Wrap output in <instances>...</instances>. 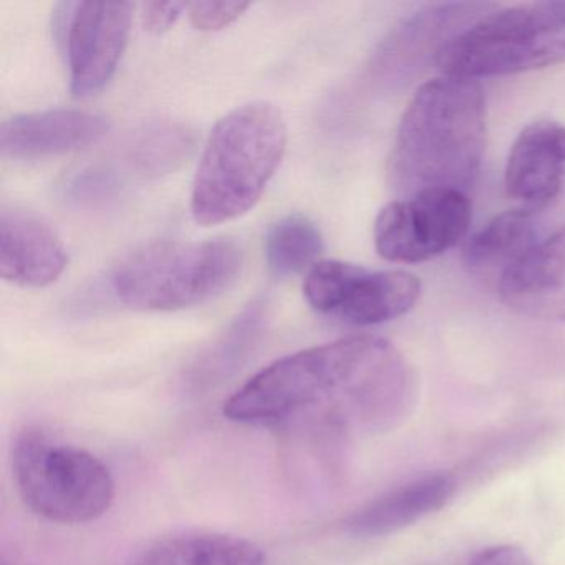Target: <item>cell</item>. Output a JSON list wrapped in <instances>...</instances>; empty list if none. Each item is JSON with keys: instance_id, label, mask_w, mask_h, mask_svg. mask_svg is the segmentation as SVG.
<instances>
[{"instance_id": "6da1fadb", "label": "cell", "mask_w": 565, "mask_h": 565, "mask_svg": "<svg viewBox=\"0 0 565 565\" xmlns=\"http://www.w3.org/2000/svg\"><path fill=\"white\" fill-rule=\"evenodd\" d=\"M416 396V373L405 355L388 340L356 335L270 363L224 403L223 412L231 422L343 445L396 428L415 408Z\"/></svg>"}, {"instance_id": "7a4b0ae2", "label": "cell", "mask_w": 565, "mask_h": 565, "mask_svg": "<svg viewBox=\"0 0 565 565\" xmlns=\"http://www.w3.org/2000/svg\"><path fill=\"white\" fill-rule=\"evenodd\" d=\"M486 95L468 78L426 82L413 95L396 130L390 183L406 196L425 190L465 191L481 170Z\"/></svg>"}, {"instance_id": "3957f363", "label": "cell", "mask_w": 565, "mask_h": 565, "mask_svg": "<svg viewBox=\"0 0 565 565\" xmlns=\"http://www.w3.org/2000/svg\"><path fill=\"white\" fill-rule=\"evenodd\" d=\"M287 148L282 111L250 102L224 115L207 138L191 191L196 223L216 226L243 216L273 180Z\"/></svg>"}, {"instance_id": "277c9868", "label": "cell", "mask_w": 565, "mask_h": 565, "mask_svg": "<svg viewBox=\"0 0 565 565\" xmlns=\"http://www.w3.org/2000/svg\"><path fill=\"white\" fill-rule=\"evenodd\" d=\"M436 64L468 81L565 64V0L495 6L456 35Z\"/></svg>"}, {"instance_id": "5b68a950", "label": "cell", "mask_w": 565, "mask_h": 565, "mask_svg": "<svg viewBox=\"0 0 565 565\" xmlns=\"http://www.w3.org/2000/svg\"><path fill=\"white\" fill-rule=\"evenodd\" d=\"M243 264V247L233 239L161 241L125 257L111 286L131 309L171 312L223 292Z\"/></svg>"}, {"instance_id": "8992f818", "label": "cell", "mask_w": 565, "mask_h": 565, "mask_svg": "<svg viewBox=\"0 0 565 565\" xmlns=\"http://www.w3.org/2000/svg\"><path fill=\"white\" fill-rule=\"evenodd\" d=\"M12 469L25 504L47 521L87 524L115 501V479L102 459L41 429L19 436Z\"/></svg>"}, {"instance_id": "52a82bcc", "label": "cell", "mask_w": 565, "mask_h": 565, "mask_svg": "<svg viewBox=\"0 0 565 565\" xmlns=\"http://www.w3.org/2000/svg\"><path fill=\"white\" fill-rule=\"evenodd\" d=\"M422 282L406 270H370L343 260H320L307 273L303 296L322 316L352 326L390 322L418 302Z\"/></svg>"}, {"instance_id": "ba28073f", "label": "cell", "mask_w": 565, "mask_h": 565, "mask_svg": "<svg viewBox=\"0 0 565 565\" xmlns=\"http://www.w3.org/2000/svg\"><path fill=\"white\" fill-rule=\"evenodd\" d=\"M471 226V203L465 191L425 190L393 201L380 211L373 227L376 253L390 263L435 259L465 239Z\"/></svg>"}, {"instance_id": "9c48e42d", "label": "cell", "mask_w": 565, "mask_h": 565, "mask_svg": "<svg viewBox=\"0 0 565 565\" xmlns=\"http://www.w3.org/2000/svg\"><path fill=\"white\" fill-rule=\"evenodd\" d=\"M494 8L482 2H451L422 9L396 25L380 44L369 65V81L379 88L408 82L429 61L438 62L456 35Z\"/></svg>"}, {"instance_id": "30bf717a", "label": "cell", "mask_w": 565, "mask_h": 565, "mask_svg": "<svg viewBox=\"0 0 565 565\" xmlns=\"http://www.w3.org/2000/svg\"><path fill=\"white\" fill-rule=\"evenodd\" d=\"M128 2H81L65 32L71 90L75 97L100 92L117 72L131 29Z\"/></svg>"}, {"instance_id": "8fae6325", "label": "cell", "mask_w": 565, "mask_h": 565, "mask_svg": "<svg viewBox=\"0 0 565 565\" xmlns=\"http://www.w3.org/2000/svg\"><path fill=\"white\" fill-rule=\"evenodd\" d=\"M110 127L105 115L81 108L18 115L0 127V151L12 160L61 157L97 143Z\"/></svg>"}, {"instance_id": "7c38bea8", "label": "cell", "mask_w": 565, "mask_h": 565, "mask_svg": "<svg viewBox=\"0 0 565 565\" xmlns=\"http://www.w3.org/2000/svg\"><path fill=\"white\" fill-rule=\"evenodd\" d=\"M499 297L521 316L565 323V226L501 274Z\"/></svg>"}, {"instance_id": "4fadbf2b", "label": "cell", "mask_w": 565, "mask_h": 565, "mask_svg": "<svg viewBox=\"0 0 565 565\" xmlns=\"http://www.w3.org/2000/svg\"><path fill=\"white\" fill-rule=\"evenodd\" d=\"M67 249L58 234L34 213L2 207L0 213V276L15 286H51L64 274Z\"/></svg>"}, {"instance_id": "5bb4252c", "label": "cell", "mask_w": 565, "mask_h": 565, "mask_svg": "<svg viewBox=\"0 0 565 565\" xmlns=\"http://www.w3.org/2000/svg\"><path fill=\"white\" fill-rule=\"evenodd\" d=\"M565 180V125L537 120L515 138L505 163L509 196L539 210L561 193Z\"/></svg>"}, {"instance_id": "9a60e30c", "label": "cell", "mask_w": 565, "mask_h": 565, "mask_svg": "<svg viewBox=\"0 0 565 565\" xmlns=\"http://www.w3.org/2000/svg\"><path fill=\"white\" fill-rule=\"evenodd\" d=\"M456 482L448 475H429L392 489L373 499L347 519V529L356 537H383L415 524L448 504Z\"/></svg>"}, {"instance_id": "2e32d148", "label": "cell", "mask_w": 565, "mask_h": 565, "mask_svg": "<svg viewBox=\"0 0 565 565\" xmlns=\"http://www.w3.org/2000/svg\"><path fill=\"white\" fill-rule=\"evenodd\" d=\"M263 548L217 532H188L158 541L135 565H264Z\"/></svg>"}, {"instance_id": "e0dca14e", "label": "cell", "mask_w": 565, "mask_h": 565, "mask_svg": "<svg viewBox=\"0 0 565 565\" xmlns=\"http://www.w3.org/2000/svg\"><path fill=\"white\" fill-rule=\"evenodd\" d=\"M534 214L527 207L505 211L492 217L466 243L462 260L475 273L502 267L504 273L537 244Z\"/></svg>"}, {"instance_id": "ac0fdd59", "label": "cell", "mask_w": 565, "mask_h": 565, "mask_svg": "<svg viewBox=\"0 0 565 565\" xmlns=\"http://www.w3.org/2000/svg\"><path fill=\"white\" fill-rule=\"evenodd\" d=\"M196 147V135L180 121H157L140 128L125 145V163L135 174L160 178L180 170Z\"/></svg>"}, {"instance_id": "d6986e66", "label": "cell", "mask_w": 565, "mask_h": 565, "mask_svg": "<svg viewBox=\"0 0 565 565\" xmlns=\"http://www.w3.org/2000/svg\"><path fill=\"white\" fill-rule=\"evenodd\" d=\"M266 322V302L254 300L198 360L193 379L200 383H214L233 373L259 342Z\"/></svg>"}, {"instance_id": "ffe728a7", "label": "cell", "mask_w": 565, "mask_h": 565, "mask_svg": "<svg viewBox=\"0 0 565 565\" xmlns=\"http://www.w3.org/2000/svg\"><path fill=\"white\" fill-rule=\"evenodd\" d=\"M323 250L319 227L302 214L280 217L266 236V259L270 273L277 277L309 273Z\"/></svg>"}, {"instance_id": "44dd1931", "label": "cell", "mask_w": 565, "mask_h": 565, "mask_svg": "<svg viewBox=\"0 0 565 565\" xmlns=\"http://www.w3.org/2000/svg\"><path fill=\"white\" fill-rule=\"evenodd\" d=\"M247 2H194L188 4L190 21L200 31H223L249 9Z\"/></svg>"}, {"instance_id": "7402d4cb", "label": "cell", "mask_w": 565, "mask_h": 565, "mask_svg": "<svg viewBox=\"0 0 565 565\" xmlns=\"http://www.w3.org/2000/svg\"><path fill=\"white\" fill-rule=\"evenodd\" d=\"M184 9V2H147L141 8V22L150 34L161 35L177 24Z\"/></svg>"}, {"instance_id": "603a6c76", "label": "cell", "mask_w": 565, "mask_h": 565, "mask_svg": "<svg viewBox=\"0 0 565 565\" xmlns=\"http://www.w3.org/2000/svg\"><path fill=\"white\" fill-rule=\"evenodd\" d=\"M468 565H532V562L522 548L495 545L478 552Z\"/></svg>"}, {"instance_id": "cb8c5ba5", "label": "cell", "mask_w": 565, "mask_h": 565, "mask_svg": "<svg viewBox=\"0 0 565 565\" xmlns=\"http://www.w3.org/2000/svg\"><path fill=\"white\" fill-rule=\"evenodd\" d=\"M0 565H15V564H12V562H9L8 558L6 557H2V564Z\"/></svg>"}]
</instances>
